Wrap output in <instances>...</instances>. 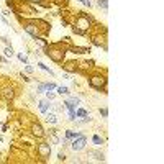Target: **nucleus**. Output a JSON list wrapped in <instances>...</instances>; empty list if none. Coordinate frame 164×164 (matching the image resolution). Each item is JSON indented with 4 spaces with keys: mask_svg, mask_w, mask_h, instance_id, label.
<instances>
[{
    "mask_svg": "<svg viewBox=\"0 0 164 164\" xmlns=\"http://www.w3.org/2000/svg\"><path fill=\"white\" fill-rule=\"evenodd\" d=\"M89 85L92 89H95V90L98 92L104 90L107 94V77L105 76H94V77H90L89 79Z\"/></svg>",
    "mask_w": 164,
    "mask_h": 164,
    "instance_id": "obj_1",
    "label": "nucleus"
},
{
    "mask_svg": "<svg viewBox=\"0 0 164 164\" xmlns=\"http://www.w3.org/2000/svg\"><path fill=\"white\" fill-rule=\"evenodd\" d=\"M85 144H87V138H85L84 135H80V136L76 138V139L71 143V148L74 151H82L85 148Z\"/></svg>",
    "mask_w": 164,
    "mask_h": 164,
    "instance_id": "obj_2",
    "label": "nucleus"
},
{
    "mask_svg": "<svg viewBox=\"0 0 164 164\" xmlns=\"http://www.w3.org/2000/svg\"><path fill=\"white\" fill-rule=\"evenodd\" d=\"M38 154L41 157H49V154H51V146H49V143L38 144Z\"/></svg>",
    "mask_w": 164,
    "mask_h": 164,
    "instance_id": "obj_3",
    "label": "nucleus"
},
{
    "mask_svg": "<svg viewBox=\"0 0 164 164\" xmlns=\"http://www.w3.org/2000/svg\"><path fill=\"white\" fill-rule=\"evenodd\" d=\"M89 157L95 159V161H102V163L105 161V154L102 153V151H98V149H90L89 151Z\"/></svg>",
    "mask_w": 164,
    "mask_h": 164,
    "instance_id": "obj_4",
    "label": "nucleus"
},
{
    "mask_svg": "<svg viewBox=\"0 0 164 164\" xmlns=\"http://www.w3.org/2000/svg\"><path fill=\"white\" fill-rule=\"evenodd\" d=\"M46 51H48L46 54H48V56H51L56 62H62V58H64V52H62V51H49L48 48H46Z\"/></svg>",
    "mask_w": 164,
    "mask_h": 164,
    "instance_id": "obj_5",
    "label": "nucleus"
},
{
    "mask_svg": "<svg viewBox=\"0 0 164 164\" xmlns=\"http://www.w3.org/2000/svg\"><path fill=\"white\" fill-rule=\"evenodd\" d=\"M39 112L41 113H48V110H51V100H48V98H44V100H39Z\"/></svg>",
    "mask_w": 164,
    "mask_h": 164,
    "instance_id": "obj_6",
    "label": "nucleus"
},
{
    "mask_svg": "<svg viewBox=\"0 0 164 164\" xmlns=\"http://www.w3.org/2000/svg\"><path fill=\"white\" fill-rule=\"evenodd\" d=\"M2 97L5 98L7 102H10V100H13V97H15V90H13L12 87H5V89L2 90Z\"/></svg>",
    "mask_w": 164,
    "mask_h": 164,
    "instance_id": "obj_7",
    "label": "nucleus"
},
{
    "mask_svg": "<svg viewBox=\"0 0 164 164\" xmlns=\"http://www.w3.org/2000/svg\"><path fill=\"white\" fill-rule=\"evenodd\" d=\"M31 131H33V135H35L36 138H43V136H44V130H43V126H41L39 123H35V125H33V126H31Z\"/></svg>",
    "mask_w": 164,
    "mask_h": 164,
    "instance_id": "obj_8",
    "label": "nucleus"
},
{
    "mask_svg": "<svg viewBox=\"0 0 164 164\" xmlns=\"http://www.w3.org/2000/svg\"><path fill=\"white\" fill-rule=\"evenodd\" d=\"M23 30H25L28 35H31L33 38H35V36H38V28H36L35 25H31V23H26V25L23 26Z\"/></svg>",
    "mask_w": 164,
    "mask_h": 164,
    "instance_id": "obj_9",
    "label": "nucleus"
},
{
    "mask_svg": "<svg viewBox=\"0 0 164 164\" xmlns=\"http://www.w3.org/2000/svg\"><path fill=\"white\" fill-rule=\"evenodd\" d=\"M61 67L67 72H77V64H76V62H66V64H62Z\"/></svg>",
    "mask_w": 164,
    "mask_h": 164,
    "instance_id": "obj_10",
    "label": "nucleus"
},
{
    "mask_svg": "<svg viewBox=\"0 0 164 164\" xmlns=\"http://www.w3.org/2000/svg\"><path fill=\"white\" fill-rule=\"evenodd\" d=\"M64 135H66V138H67V139H76V138H79L82 133H76V131H72V130H66Z\"/></svg>",
    "mask_w": 164,
    "mask_h": 164,
    "instance_id": "obj_11",
    "label": "nucleus"
},
{
    "mask_svg": "<svg viewBox=\"0 0 164 164\" xmlns=\"http://www.w3.org/2000/svg\"><path fill=\"white\" fill-rule=\"evenodd\" d=\"M46 122L51 123V125H56L58 123V117H56L54 113H48V115H46Z\"/></svg>",
    "mask_w": 164,
    "mask_h": 164,
    "instance_id": "obj_12",
    "label": "nucleus"
},
{
    "mask_svg": "<svg viewBox=\"0 0 164 164\" xmlns=\"http://www.w3.org/2000/svg\"><path fill=\"white\" fill-rule=\"evenodd\" d=\"M56 90H58L59 95H69L71 92H69V89L66 87V85H61V87H56Z\"/></svg>",
    "mask_w": 164,
    "mask_h": 164,
    "instance_id": "obj_13",
    "label": "nucleus"
},
{
    "mask_svg": "<svg viewBox=\"0 0 164 164\" xmlns=\"http://www.w3.org/2000/svg\"><path fill=\"white\" fill-rule=\"evenodd\" d=\"M72 52H77V54H85V52H89V49L87 48H79V46H74V48H71Z\"/></svg>",
    "mask_w": 164,
    "mask_h": 164,
    "instance_id": "obj_14",
    "label": "nucleus"
},
{
    "mask_svg": "<svg viewBox=\"0 0 164 164\" xmlns=\"http://www.w3.org/2000/svg\"><path fill=\"white\" fill-rule=\"evenodd\" d=\"M97 5L102 8V10H108V0H97Z\"/></svg>",
    "mask_w": 164,
    "mask_h": 164,
    "instance_id": "obj_15",
    "label": "nucleus"
},
{
    "mask_svg": "<svg viewBox=\"0 0 164 164\" xmlns=\"http://www.w3.org/2000/svg\"><path fill=\"white\" fill-rule=\"evenodd\" d=\"M92 141H94V144L100 146V144H104V138L98 136V135H94V136H92Z\"/></svg>",
    "mask_w": 164,
    "mask_h": 164,
    "instance_id": "obj_16",
    "label": "nucleus"
},
{
    "mask_svg": "<svg viewBox=\"0 0 164 164\" xmlns=\"http://www.w3.org/2000/svg\"><path fill=\"white\" fill-rule=\"evenodd\" d=\"M38 67H39V69H43V71H46L48 74H49V76H54V72H52V71H51V69H49V67H48L46 64H43V62H38Z\"/></svg>",
    "mask_w": 164,
    "mask_h": 164,
    "instance_id": "obj_17",
    "label": "nucleus"
},
{
    "mask_svg": "<svg viewBox=\"0 0 164 164\" xmlns=\"http://www.w3.org/2000/svg\"><path fill=\"white\" fill-rule=\"evenodd\" d=\"M56 131H58V130H49V135H51V141H52V143H59V138H58V135H56Z\"/></svg>",
    "mask_w": 164,
    "mask_h": 164,
    "instance_id": "obj_18",
    "label": "nucleus"
},
{
    "mask_svg": "<svg viewBox=\"0 0 164 164\" xmlns=\"http://www.w3.org/2000/svg\"><path fill=\"white\" fill-rule=\"evenodd\" d=\"M76 117H82V118H84V117H89V113H87L84 108H79V110L76 112Z\"/></svg>",
    "mask_w": 164,
    "mask_h": 164,
    "instance_id": "obj_19",
    "label": "nucleus"
},
{
    "mask_svg": "<svg viewBox=\"0 0 164 164\" xmlns=\"http://www.w3.org/2000/svg\"><path fill=\"white\" fill-rule=\"evenodd\" d=\"M3 52H5V56H7V58H12L13 54H15V52H13V49H12V46H7V48H5V51H3Z\"/></svg>",
    "mask_w": 164,
    "mask_h": 164,
    "instance_id": "obj_20",
    "label": "nucleus"
},
{
    "mask_svg": "<svg viewBox=\"0 0 164 164\" xmlns=\"http://www.w3.org/2000/svg\"><path fill=\"white\" fill-rule=\"evenodd\" d=\"M46 90H54V89H56V87H58V85L54 84V82H46Z\"/></svg>",
    "mask_w": 164,
    "mask_h": 164,
    "instance_id": "obj_21",
    "label": "nucleus"
},
{
    "mask_svg": "<svg viewBox=\"0 0 164 164\" xmlns=\"http://www.w3.org/2000/svg\"><path fill=\"white\" fill-rule=\"evenodd\" d=\"M17 56H18V59L21 61V62H25V64H28V59H26V56L23 54V52H18Z\"/></svg>",
    "mask_w": 164,
    "mask_h": 164,
    "instance_id": "obj_22",
    "label": "nucleus"
},
{
    "mask_svg": "<svg viewBox=\"0 0 164 164\" xmlns=\"http://www.w3.org/2000/svg\"><path fill=\"white\" fill-rule=\"evenodd\" d=\"M46 92V85L41 82V84H38V94H44Z\"/></svg>",
    "mask_w": 164,
    "mask_h": 164,
    "instance_id": "obj_23",
    "label": "nucleus"
},
{
    "mask_svg": "<svg viewBox=\"0 0 164 164\" xmlns=\"http://www.w3.org/2000/svg\"><path fill=\"white\" fill-rule=\"evenodd\" d=\"M46 97H48V100H52V98L56 97V94L51 92V90H46Z\"/></svg>",
    "mask_w": 164,
    "mask_h": 164,
    "instance_id": "obj_24",
    "label": "nucleus"
},
{
    "mask_svg": "<svg viewBox=\"0 0 164 164\" xmlns=\"http://www.w3.org/2000/svg\"><path fill=\"white\" fill-rule=\"evenodd\" d=\"M33 71H35V69H33V66H30V64H26V66H25V72H28V74H31Z\"/></svg>",
    "mask_w": 164,
    "mask_h": 164,
    "instance_id": "obj_25",
    "label": "nucleus"
},
{
    "mask_svg": "<svg viewBox=\"0 0 164 164\" xmlns=\"http://www.w3.org/2000/svg\"><path fill=\"white\" fill-rule=\"evenodd\" d=\"M100 115H102V117H108V110H107V108H100Z\"/></svg>",
    "mask_w": 164,
    "mask_h": 164,
    "instance_id": "obj_26",
    "label": "nucleus"
},
{
    "mask_svg": "<svg viewBox=\"0 0 164 164\" xmlns=\"http://www.w3.org/2000/svg\"><path fill=\"white\" fill-rule=\"evenodd\" d=\"M80 3H82V5H85V7H89V8H90V0H80Z\"/></svg>",
    "mask_w": 164,
    "mask_h": 164,
    "instance_id": "obj_27",
    "label": "nucleus"
},
{
    "mask_svg": "<svg viewBox=\"0 0 164 164\" xmlns=\"http://www.w3.org/2000/svg\"><path fill=\"white\" fill-rule=\"evenodd\" d=\"M58 159H59V161H66V154H64V153H59Z\"/></svg>",
    "mask_w": 164,
    "mask_h": 164,
    "instance_id": "obj_28",
    "label": "nucleus"
},
{
    "mask_svg": "<svg viewBox=\"0 0 164 164\" xmlns=\"http://www.w3.org/2000/svg\"><path fill=\"white\" fill-rule=\"evenodd\" d=\"M2 41H3V43H5L7 46H10V41H8V39H7L5 36H3V38H2Z\"/></svg>",
    "mask_w": 164,
    "mask_h": 164,
    "instance_id": "obj_29",
    "label": "nucleus"
},
{
    "mask_svg": "<svg viewBox=\"0 0 164 164\" xmlns=\"http://www.w3.org/2000/svg\"><path fill=\"white\" fill-rule=\"evenodd\" d=\"M0 62H7V59H3V58H0Z\"/></svg>",
    "mask_w": 164,
    "mask_h": 164,
    "instance_id": "obj_30",
    "label": "nucleus"
}]
</instances>
